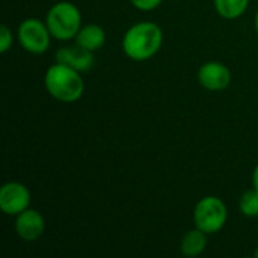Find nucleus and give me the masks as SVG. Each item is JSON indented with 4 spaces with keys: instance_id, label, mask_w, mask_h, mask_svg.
Masks as SVG:
<instances>
[{
    "instance_id": "obj_1",
    "label": "nucleus",
    "mask_w": 258,
    "mask_h": 258,
    "mask_svg": "<svg viewBox=\"0 0 258 258\" xmlns=\"http://www.w3.org/2000/svg\"><path fill=\"white\" fill-rule=\"evenodd\" d=\"M122 51L132 60L142 62L154 57L163 44L162 27L154 21H139L130 26L122 36Z\"/></svg>"
},
{
    "instance_id": "obj_2",
    "label": "nucleus",
    "mask_w": 258,
    "mask_h": 258,
    "mask_svg": "<svg viewBox=\"0 0 258 258\" xmlns=\"http://www.w3.org/2000/svg\"><path fill=\"white\" fill-rule=\"evenodd\" d=\"M44 86L47 92L60 103H76L85 92V80L80 71L54 62L44 76Z\"/></svg>"
},
{
    "instance_id": "obj_3",
    "label": "nucleus",
    "mask_w": 258,
    "mask_h": 258,
    "mask_svg": "<svg viewBox=\"0 0 258 258\" xmlns=\"http://www.w3.org/2000/svg\"><path fill=\"white\" fill-rule=\"evenodd\" d=\"M44 21L51 36L57 41L74 39L80 27L83 26L80 9L73 2H68V0L54 3L48 9Z\"/></svg>"
},
{
    "instance_id": "obj_4",
    "label": "nucleus",
    "mask_w": 258,
    "mask_h": 258,
    "mask_svg": "<svg viewBox=\"0 0 258 258\" xmlns=\"http://www.w3.org/2000/svg\"><path fill=\"white\" fill-rule=\"evenodd\" d=\"M228 221V210L225 203L215 197L207 195L201 198L194 209V222L195 227L204 231L206 234L219 233Z\"/></svg>"
},
{
    "instance_id": "obj_5",
    "label": "nucleus",
    "mask_w": 258,
    "mask_h": 258,
    "mask_svg": "<svg viewBox=\"0 0 258 258\" xmlns=\"http://www.w3.org/2000/svg\"><path fill=\"white\" fill-rule=\"evenodd\" d=\"M51 38L45 21L38 18H26L17 29L18 44L30 54H44L50 48Z\"/></svg>"
},
{
    "instance_id": "obj_6",
    "label": "nucleus",
    "mask_w": 258,
    "mask_h": 258,
    "mask_svg": "<svg viewBox=\"0 0 258 258\" xmlns=\"http://www.w3.org/2000/svg\"><path fill=\"white\" fill-rule=\"evenodd\" d=\"M30 192L20 181H8L0 189V210L8 216H18L30 206Z\"/></svg>"
},
{
    "instance_id": "obj_7",
    "label": "nucleus",
    "mask_w": 258,
    "mask_h": 258,
    "mask_svg": "<svg viewBox=\"0 0 258 258\" xmlns=\"http://www.w3.org/2000/svg\"><path fill=\"white\" fill-rule=\"evenodd\" d=\"M231 79L233 76L230 68L218 60H209L198 70L200 85L210 92H221L227 89L231 83Z\"/></svg>"
},
{
    "instance_id": "obj_8",
    "label": "nucleus",
    "mask_w": 258,
    "mask_h": 258,
    "mask_svg": "<svg viewBox=\"0 0 258 258\" xmlns=\"http://www.w3.org/2000/svg\"><path fill=\"white\" fill-rule=\"evenodd\" d=\"M45 231L44 216L33 209H27L15 216V233L24 242H35L41 239Z\"/></svg>"
},
{
    "instance_id": "obj_9",
    "label": "nucleus",
    "mask_w": 258,
    "mask_h": 258,
    "mask_svg": "<svg viewBox=\"0 0 258 258\" xmlns=\"http://www.w3.org/2000/svg\"><path fill=\"white\" fill-rule=\"evenodd\" d=\"M54 60L59 63L68 65L80 73H85L92 68L95 62V56H94V51L74 44V45L60 47L54 54Z\"/></svg>"
},
{
    "instance_id": "obj_10",
    "label": "nucleus",
    "mask_w": 258,
    "mask_h": 258,
    "mask_svg": "<svg viewBox=\"0 0 258 258\" xmlns=\"http://www.w3.org/2000/svg\"><path fill=\"white\" fill-rule=\"evenodd\" d=\"M106 38H107L106 30L100 24L91 23V24H85L80 27L74 41L77 45H80L86 50L97 51L106 44Z\"/></svg>"
},
{
    "instance_id": "obj_11",
    "label": "nucleus",
    "mask_w": 258,
    "mask_h": 258,
    "mask_svg": "<svg viewBox=\"0 0 258 258\" xmlns=\"http://www.w3.org/2000/svg\"><path fill=\"white\" fill-rule=\"evenodd\" d=\"M207 248V234L200 228L189 230L180 242V251L184 257H198Z\"/></svg>"
},
{
    "instance_id": "obj_12",
    "label": "nucleus",
    "mask_w": 258,
    "mask_h": 258,
    "mask_svg": "<svg viewBox=\"0 0 258 258\" xmlns=\"http://www.w3.org/2000/svg\"><path fill=\"white\" fill-rule=\"evenodd\" d=\"M213 5L216 12L222 18L237 20L246 12L249 6V0H213Z\"/></svg>"
},
{
    "instance_id": "obj_13",
    "label": "nucleus",
    "mask_w": 258,
    "mask_h": 258,
    "mask_svg": "<svg viewBox=\"0 0 258 258\" xmlns=\"http://www.w3.org/2000/svg\"><path fill=\"white\" fill-rule=\"evenodd\" d=\"M239 210L246 218H258V190L249 189L246 190L239 201Z\"/></svg>"
},
{
    "instance_id": "obj_14",
    "label": "nucleus",
    "mask_w": 258,
    "mask_h": 258,
    "mask_svg": "<svg viewBox=\"0 0 258 258\" xmlns=\"http://www.w3.org/2000/svg\"><path fill=\"white\" fill-rule=\"evenodd\" d=\"M12 42H14V35L11 29L6 24H3L0 27V51L6 53L12 47Z\"/></svg>"
},
{
    "instance_id": "obj_15",
    "label": "nucleus",
    "mask_w": 258,
    "mask_h": 258,
    "mask_svg": "<svg viewBox=\"0 0 258 258\" xmlns=\"http://www.w3.org/2000/svg\"><path fill=\"white\" fill-rule=\"evenodd\" d=\"M163 0H130V3L133 5V8H136L138 11L142 12H150L157 9L162 5Z\"/></svg>"
},
{
    "instance_id": "obj_16",
    "label": "nucleus",
    "mask_w": 258,
    "mask_h": 258,
    "mask_svg": "<svg viewBox=\"0 0 258 258\" xmlns=\"http://www.w3.org/2000/svg\"><path fill=\"white\" fill-rule=\"evenodd\" d=\"M252 187L258 190V163L254 168V172H252Z\"/></svg>"
},
{
    "instance_id": "obj_17",
    "label": "nucleus",
    "mask_w": 258,
    "mask_h": 258,
    "mask_svg": "<svg viewBox=\"0 0 258 258\" xmlns=\"http://www.w3.org/2000/svg\"><path fill=\"white\" fill-rule=\"evenodd\" d=\"M254 27H255V32H257V35H258V9H257L255 17H254Z\"/></svg>"
},
{
    "instance_id": "obj_18",
    "label": "nucleus",
    "mask_w": 258,
    "mask_h": 258,
    "mask_svg": "<svg viewBox=\"0 0 258 258\" xmlns=\"http://www.w3.org/2000/svg\"><path fill=\"white\" fill-rule=\"evenodd\" d=\"M254 255H255V257L258 258V248H257V249H255V252H254Z\"/></svg>"
}]
</instances>
